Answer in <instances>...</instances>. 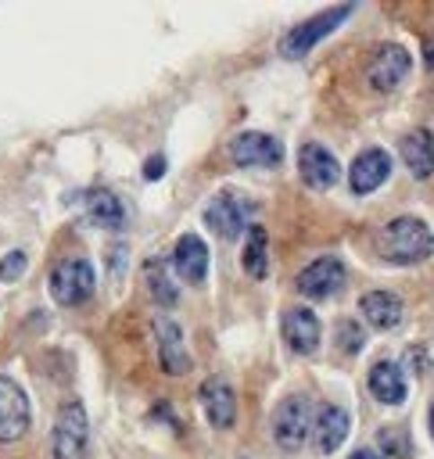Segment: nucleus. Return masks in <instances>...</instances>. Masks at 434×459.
I'll return each instance as SVG.
<instances>
[{
  "label": "nucleus",
  "instance_id": "15",
  "mask_svg": "<svg viewBox=\"0 0 434 459\" xmlns=\"http://www.w3.org/2000/svg\"><path fill=\"white\" fill-rule=\"evenodd\" d=\"M201 409H204V416H208L212 427H219V430L233 427V420H237L233 387H230L226 380H219V377L204 380V384H201Z\"/></svg>",
  "mask_w": 434,
  "mask_h": 459
},
{
  "label": "nucleus",
  "instance_id": "13",
  "mask_svg": "<svg viewBox=\"0 0 434 459\" xmlns=\"http://www.w3.org/2000/svg\"><path fill=\"white\" fill-rule=\"evenodd\" d=\"M405 75H409V54H405V47H398V43H380L377 54L369 57V82L387 93V90H395Z\"/></svg>",
  "mask_w": 434,
  "mask_h": 459
},
{
  "label": "nucleus",
  "instance_id": "18",
  "mask_svg": "<svg viewBox=\"0 0 434 459\" xmlns=\"http://www.w3.org/2000/svg\"><path fill=\"white\" fill-rule=\"evenodd\" d=\"M369 391H373V398H380L384 405H402L405 394H409V384H405L402 366L391 362V359L373 362V369H369Z\"/></svg>",
  "mask_w": 434,
  "mask_h": 459
},
{
  "label": "nucleus",
  "instance_id": "4",
  "mask_svg": "<svg viewBox=\"0 0 434 459\" xmlns=\"http://www.w3.org/2000/svg\"><path fill=\"white\" fill-rule=\"evenodd\" d=\"M352 11H355L352 4H341V7H326V11H319L316 18L294 25V29L280 39V54H287V57H301V54H308V50H312L323 36H330Z\"/></svg>",
  "mask_w": 434,
  "mask_h": 459
},
{
  "label": "nucleus",
  "instance_id": "20",
  "mask_svg": "<svg viewBox=\"0 0 434 459\" xmlns=\"http://www.w3.org/2000/svg\"><path fill=\"white\" fill-rule=\"evenodd\" d=\"M402 161L416 179H427L434 172V136L427 129H412L402 140Z\"/></svg>",
  "mask_w": 434,
  "mask_h": 459
},
{
  "label": "nucleus",
  "instance_id": "17",
  "mask_svg": "<svg viewBox=\"0 0 434 459\" xmlns=\"http://www.w3.org/2000/svg\"><path fill=\"white\" fill-rule=\"evenodd\" d=\"M82 215H86L93 226H100V230H122V226H126V208H122V201H118L111 190H104V186H93V190L82 194Z\"/></svg>",
  "mask_w": 434,
  "mask_h": 459
},
{
  "label": "nucleus",
  "instance_id": "2",
  "mask_svg": "<svg viewBox=\"0 0 434 459\" xmlns=\"http://www.w3.org/2000/svg\"><path fill=\"white\" fill-rule=\"evenodd\" d=\"M90 445V420L82 402H65L57 409L54 430H50V452L54 459H82Z\"/></svg>",
  "mask_w": 434,
  "mask_h": 459
},
{
  "label": "nucleus",
  "instance_id": "3",
  "mask_svg": "<svg viewBox=\"0 0 434 459\" xmlns=\"http://www.w3.org/2000/svg\"><path fill=\"white\" fill-rule=\"evenodd\" d=\"M93 283H97V276H93V265L86 258H61L47 280L50 298L57 305H82L93 294Z\"/></svg>",
  "mask_w": 434,
  "mask_h": 459
},
{
  "label": "nucleus",
  "instance_id": "24",
  "mask_svg": "<svg viewBox=\"0 0 434 459\" xmlns=\"http://www.w3.org/2000/svg\"><path fill=\"white\" fill-rule=\"evenodd\" d=\"M25 262H29L25 251H7V255L0 258V280H4V283H14V280L25 273Z\"/></svg>",
  "mask_w": 434,
  "mask_h": 459
},
{
  "label": "nucleus",
  "instance_id": "1",
  "mask_svg": "<svg viewBox=\"0 0 434 459\" xmlns=\"http://www.w3.org/2000/svg\"><path fill=\"white\" fill-rule=\"evenodd\" d=\"M380 251L387 255V262L412 265V262H423L434 251V233H430V226L423 219L398 215L380 230Z\"/></svg>",
  "mask_w": 434,
  "mask_h": 459
},
{
  "label": "nucleus",
  "instance_id": "19",
  "mask_svg": "<svg viewBox=\"0 0 434 459\" xmlns=\"http://www.w3.org/2000/svg\"><path fill=\"white\" fill-rule=\"evenodd\" d=\"M308 430H312V445H316L319 452H337L341 441L348 437V416H344L337 405H323V409L312 416Z\"/></svg>",
  "mask_w": 434,
  "mask_h": 459
},
{
  "label": "nucleus",
  "instance_id": "9",
  "mask_svg": "<svg viewBox=\"0 0 434 459\" xmlns=\"http://www.w3.org/2000/svg\"><path fill=\"white\" fill-rule=\"evenodd\" d=\"M29 420L32 412L25 391L11 377H0V441H18L29 430Z\"/></svg>",
  "mask_w": 434,
  "mask_h": 459
},
{
  "label": "nucleus",
  "instance_id": "27",
  "mask_svg": "<svg viewBox=\"0 0 434 459\" xmlns=\"http://www.w3.org/2000/svg\"><path fill=\"white\" fill-rule=\"evenodd\" d=\"M161 172H165V158H161V154L147 158V165H143V176H147V179H158Z\"/></svg>",
  "mask_w": 434,
  "mask_h": 459
},
{
  "label": "nucleus",
  "instance_id": "26",
  "mask_svg": "<svg viewBox=\"0 0 434 459\" xmlns=\"http://www.w3.org/2000/svg\"><path fill=\"white\" fill-rule=\"evenodd\" d=\"M380 445H384L387 452H395V455H409V437H405V434L384 430V434H380Z\"/></svg>",
  "mask_w": 434,
  "mask_h": 459
},
{
  "label": "nucleus",
  "instance_id": "22",
  "mask_svg": "<svg viewBox=\"0 0 434 459\" xmlns=\"http://www.w3.org/2000/svg\"><path fill=\"white\" fill-rule=\"evenodd\" d=\"M269 237H265V230L262 226H247V244H244V273L247 276H255V280H262L265 273H269Z\"/></svg>",
  "mask_w": 434,
  "mask_h": 459
},
{
  "label": "nucleus",
  "instance_id": "5",
  "mask_svg": "<svg viewBox=\"0 0 434 459\" xmlns=\"http://www.w3.org/2000/svg\"><path fill=\"white\" fill-rule=\"evenodd\" d=\"M341 283H344V265H341V258H334V255H323V258L308 262V265L298 273V280H294L298 294H301V298H312V301L334 298V294L341 290Z\"/></svg>",
  "mask_w": 434,
  "mask_h": 459
},
{
  "label": "nucleus",
  "instance_id": "12",
  "mask_svg": "<svg viewBox=\"0 0 434 459\" xmlns=\"http://www.w3.org/2000/svg\"><path fill=\"white\" fill-rule=\"evenodd\" d=\"M387 176H391V154L380 147H366L355 154V161L348 169V186L355 194H373Z\"/></svg>",
  "mask_w": 434,
  "mask_h": 459
},
{
  "label": "nucleus",
  "instance_id": "8",
  "mask_svg": "<svg viewBox=\"0 0 434 459\" xmlns=\"http://www.w3.org/2000/svg\"><path fill=\"white\" fill-rule=\"evenodd\" d=\"M247 215L251 208L237 194H215L204 208V226H212L222 240H237L247 230Z\"/></svg>",
  "mask_w": 434,
  "mask_h": 459
},
{
  "label": "nucleus",
  "instance_id": "28",
  "mask_svg": "<svg viewBox=\"0 0 434 459\" xmlns=\"http://www.w3.org/2000/svg\"><path fill=\"white\" fill-rule=\"evenodd\" d=\"M348 459H384L380 452H373V448H359V452H352Z\"/></svg>",
  "mask_w": 434,
  "mask_h": 459
},
{
  "label": "nucleus",
  "instance_id": "11",
  "mask_svg": "<svg viewBox=\"0 0 434 459\" xmlns=\"http://www.w3.org/2000/svg\"><path fill=\"white\" fill-rule=\"evenodd\" d=\"M154 341H158V362L165 373L183 377L190 369V355L183 348V330L169 316H154Z\"/></svg>",
  "mask_w": 434,
  "mask_h": 459
},
{
  "label": "nucleus",
  "instance_id": "29",
  "mask_svg": "<svg viewBox=\"0 0 434 459\" xmlns=\"http://www.w3.org/2000/svg\"><path fill=\"white\" fill-rule=\"evenodd\" d=\"M427 423H430V437H434V402H430V416H427Z\"/></svg>",
  "mask_w": 434,
  "mask_h": 459
},
{
  "label": "nucleus",
  "instance_id": "21",
  "mask_svg": "<svg viewBox=\"0 0 434 459\" xmlns=\"http://www.w3.org/2000/svg\"><path fill=\"white\" fill-rule=\"evenodd\" d=\"M359 312L369 319V326L391 330V326H398V319H402V301H398L395 294H387V290H369V294L359 298Z\"/></svg>",
  "mask_w": 434,
  "mask_h": 459
},
{
  "label": "nucleus",
  "instance_id": "30",
  "mask_svg": "<svg viewBox=\"0 0 434 459\" xmlns=\"http://www.w3.org/2000/svg\"><path fill=\"white\" fill-rule=\"evenodd\" d=\"M427 68L434 72V47H430V54H427Z\"/></svg>",
  "mask_w": 434,
  "mask_h": 459
},
{
  "label": "nucleus",
  "instance_id": "16",
  "mask_svg": "<svg viewBox=\"0 0 434 459\" xmlns=\"http://www.w3.org/2000/svg\"><path fill=\"white\" fill-rule=\"evenodd\" d=\"M172 265L187 283H201L208 276V244L197 233H183L172 247Z\"/></svg>",
  "mask_w": 434,
  "mask_h": 459
},
{
  "label": "nucleus",
  "instance_id": "10",
  "mask_svg": "<svg viewBox=\"0 0 434 459\" xmlns=\"http://www.w3.org/2000/svg\"><path fill=\"white\" fill-rule=\"evenodd\" d=\"M298 172L301 183L312 190H330L341 179V161L323 147V143H305L298 151Z\"/></svg>",
  "mask_w": 434,
  "mask_h": 459
},
{
  "label": "nucleus",
  "instance_id": "6",
  "mask_svg": "<svg viewBox=\"0 0 434 459\" xmlns=\"http://www.w3.org/2000/svg\"><path fill=\"white\" fill-rule=\"evenodd\" d=\"M230 158L240 169H276L283 161V147L269 133H240L230 143Z\"/></svg>",
  "mask_w": 434,
  "mask_h": 459
},
{
  "label": "nucleus",
  "instance_id": "14",
  "mask_svg": "<svg viewBox=\"0 0 434 459\" xmlns=\"http://www.w3.org/2000/svg\"><path fill=\"white\" fill-rule=\"evenodd\" d=\"M319 333H323V326H319V319H316L312 308H301L298 305V308H287L283 312V341H287L291 351L312 355L319 348Z\"/></svg>",
  "mask_w": 434,
  "mask_h": 459
},
{
  "label": "nucleus",
  "instance_id": "7",
  "mask_svg": "<svg viewBox=\"0 0 434 459\" xmlns=\"http://www.w3.org/2000/svg\"><path fill=\"white\" fill-rule=\"evenodd\" d=\"M308 437V405L301 398H283L273 412V441L287 452H298Z\"/></svg>",
  "mask_w": 434,
  "mask_h": 459
},
{
  "label": "nucleus",
  "instance_id": "25",
  "mask_svg": "<svg viewBox=\"0 0 434 459\" xmlns=\"http://www.w3.org/2000/svg\"><path fill=\"white\" fill-rule=\"evenodd\" d=\"M337 344H344V351L355 355V351L362 348V330H359L352 319H341V323H337Z\"/></svg>",
  "mask_w": 434,
  "mask_h": 459
},
{
  "label": "nucleus",
  "instance_id": "23",
  "mask_svg": "<svg viewBox=\"0 0 434 459\" xmlns=\"http://www.w3.org/2000/svg\"><path fill=\"white\" fill-rule=\"evenodd\" d=\"M143 273H147V287H151L154 301H158V305H176L179 290H176V283L169 280V273H165V262L151 258V262L143 265Z\"/></svg>",
  "mask_w": 434,
  "mask_h": 459
}]
</instances>
